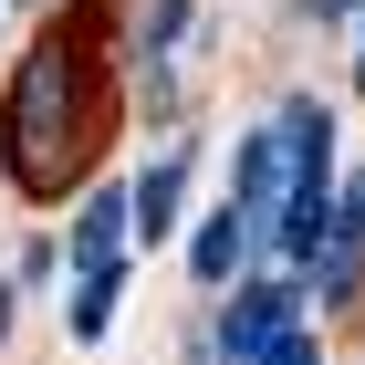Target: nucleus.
<instances>
[{"instance_id": "1", "label": "nucleus", "mask_w": 365, "mask_h": 365, "mask_svg": "<svg viewBox=\"0 0 365 365\" xmlns=\"http://www.w3.org/2000/svg\"><path fill=\"white\" fill-rule=\"evenodd\" d=\"M84 115V53L73 42H53L42 63H21V84H11V168H21V188H53L63 168H73V125Z\"/></svg>"}, {"instance_id": "2", "label": "nucleus", "mask_w": 365, "mask_h": 365, "mask_svg": "<svg viewBox=\"0 0 365 365\" xmlns=\"http://www.w3.org/2000/svg\"><path fill=\"white\" fill-rule=\"evenodd\" d=\"M303 324V282L292 272H272V282H240L230 292V313H220V365H251L272 334H292Z\"/></svg>"}, {"instance_id": "3", "label": "nucleus", "mask_w": 365, "mask_h": 365, "mask_svg": "<svg viewBox=\"0 0 365 365\" xmlns=\"http://www.w3.org/2000/svg\"><path fill=\"white\" fill-rule=\"evenodd\" d=\"M282 188H292V146H282V125H251V146H240V188H230V209L240 220H272L282 209Z\"/></svg>"}, {"instance_id": "4", "label": "nucleus", "mask_w": 365, "mask_h": 365, "mask_svg": "<svg viewBox=\"0 0 365 365\" xmlns=\"http://www.w3.org/2000/svg\"><path fill=\"white\" fill-rule=\"evenodd\" d=\"M240 251H251V220H240V209H209V220L188 230V272H198V292H230V282H240Z\"/></svg>"}, {"instance_id": "5", "label": "nucleus", "mask_w": 365, "mask_h": 365, "mask_svg": "<svg viewBox=\"0 0 365 365\" xmlns=\"http://www.w3.org/2000/svg\"><path fill=\"white\" fill-rule=\"evenodd\" d=\"M178 209H188V157H157V168L125 188V220H136V240H168Z\"/></svg>"}, {"instance_id": "6", "label": "nucleus", "mask_w": 365, "mask_h": 365, "mask_svg": "<svg viewBox=\"0 0 365 365\" xmlns=\"http://www.w3.org/2000/svg\"><path fill=\"white\" fill-rule=\"evenodd\" d=\"M125 240H136V220H125V188H94L84 198V220H73V261H125Z\"/></svg>"}, {"instance_id": "7", "label": "nucleus", "mask_w": 365, "mask_h": 365, "mask_svg": "<svg viewBox=\"0 0 365 365\" xmlns=\"http://www.w3.org/2000/svg\"><path fill=\"white\" fill-rule=\"evenodd\" d=\"M272 125H282V146H292V188H303V178H324V157H334V115L303 94V105L272 115Z\"/></svg>"}, {"instance_id": "8", "label": "nucleus", "mask_w": 365, "mask_h": 365, "mask_svg": "<svg viewBox=\"0 0 365 365\" xmlns=\"http://www.w3.org/2000/svg\"><path fill=\"white\" fill-rule=\"evenodd\" d=\"M115 292H125V261H94V272L73 282V334H84V344L115 324Z\"/></svg>"}, {"instance_id": "9", "label": "nucleus", "mask_w": 365, "mask_h": 365, "mask_svg": "<svg viewBox=\"0 0 365 365\" xmlns=\"http://www.w3.org/2000/svg\"><path fill=\"white\" fill-rule=\"evenodd\" d=\"M178 31H188V0H157V21H146L136 53H146V63H168V53H178Z\"/></svg>"}, {"instance_id": "10", "label": "nucleus", "mask_w": 365, "mask_h": 365, "mask_svg": "<svg viewBox=\"0 0 365 365\" xmlns=\"http://www.w3.org/2000/svg\"><path fill=\"white\" fill-rule=\"evenodd\" d=\"M251 365H324V344H313V334H303V324H292V334H272V344H261V355H251Z\"/></svg>"}, {"instance_id": "11", "label": "nucleus", "mask_w": 365, "mask_h": 365, "mask_svg": "<svg viewBox=\"0 0 365 365\" xmlns=\"http://www.w3.org/2000/svg\"><path fill=\"white\" fill-rule=\"evenodd\" d=\"M63 272V240H21V282H53Z\"/></svg>"}, {"instance_id": "12", "label": "nucleus", "mask_w": 365, "mask_h": 365, "mask_svg": "<svg viewBox=\"0 0 365 365\" xmlns=\"http://www.w3.org/2000/svg\"><path fill=\"white\" fill-rule=\"evenodd\" d=\"M303 11H313V21H334V11H355V0H303Z\"/></svg>"}, {"instance_id": "13", "label": "nucleus", "mask_w": 365, "mask_h": 365, "mask_svg": "<svg viewBox=\"0 0 365 365\" xmlns=\"http://www.w3.org/2000/svg\"><path fill=\"white\" fill-rule=\"evenodd\" d=\"M344 198H355V209H365V178H344Z\"/></svg>"}, {"instance_id": "14", "label": "nucleus", "mask_w": 365, "mask_h": 365, "mask_svg": "<svg viewBox=\"0 0 365 365\" xmlns=\"http://www.w3.org/2000/svg\"><path fill=\"white\" fill-rule=\"evenodd\" d=\"M355 84H365V42H355Z\"/></svg>"}]
</instances>
